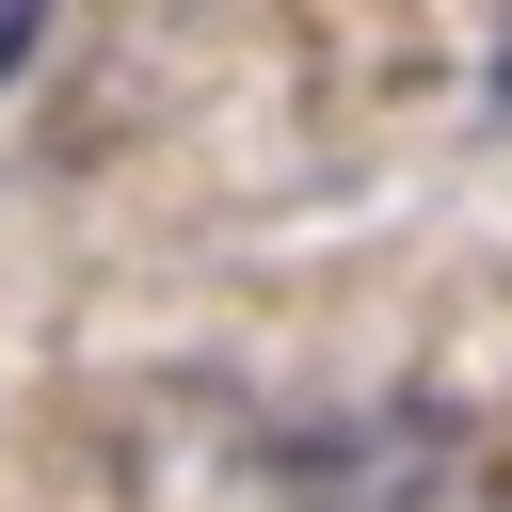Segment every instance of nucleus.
I'll return each mask as SVG.
<instances>
[{
    "mask_svg": "<svg viewBox=\"0 0 512 512\" xmlns=\"http://www.w3.org/2000/svg\"><path fill=\"white\" fill-rule=\"evenodd\" d=\"M32 32H48V0H0V80L32 64Z\"/></svg>",
    "mask_w": 512,
    "mask_h": 512,
    "instance_id": "obj_1",
    "label": "nucleus"
},
{
    "mask_svg": "<svg viewBox=\"0 0 512 512\" xmlns=\"http://www.w3.org/2000/svg\"><path fill=\"white\" fill-rule=\"evenodd\" d=\"M496 96H512V32H496Z\"/></svg>",
    "mask_w": 512,
    "mask_h": 512,
    "instance_id": "obj_2",
    "label": "nucleus"
}]
</instances>
